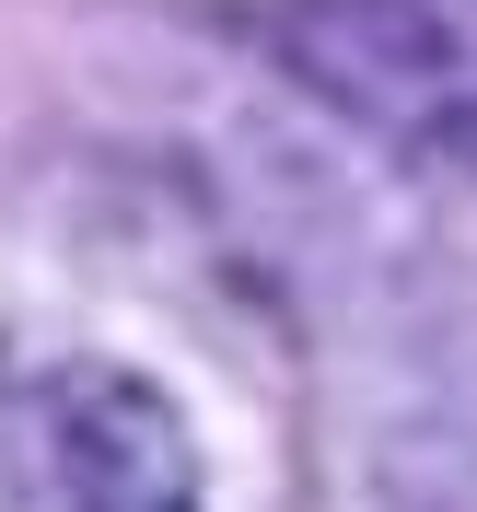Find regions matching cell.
<instances>
[{"mask_svg":"<svg viewBox=\"0 0 477 512\" xmlns=\"http://www.w3.org/2000/svg\"><path fill=\"white\" fill-rule=\"evenodd\" d=\"M291 47L361 128L477 163V0H303Z\"/></svg>","mask_w":477,"mask_h":512,"instance_id":"obj_2","label":"cell"},{"mask_svg":"<svg viewBox=\"0 0 477 512\" xmlns=\"http://www.w3.org/2000/svg\"><path fill=\"white\" fill-rule=\"evenodd\" d=\"M0 512H198V454L140 373L0 338Z\"/></svg>","mask_w":477,"mask_h":512,"instance_id":"obj_1","label":"cell"}]
</instances>
